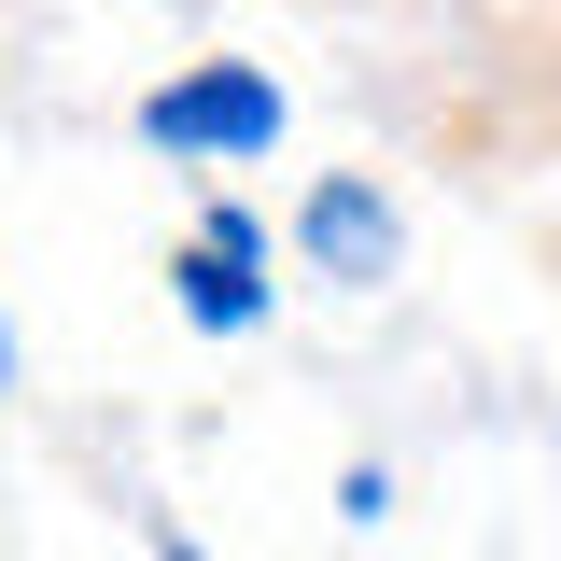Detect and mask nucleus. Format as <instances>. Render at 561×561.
<instances>
[{
	"label": "nucleus",
	"instance_id": "39448f33",
	"mask_svg": "<svg viewBox=\"0 0 561 561\" xmlns=\"http://www.w3.org/2000/svg\"><path fill=\"white\" fill-rule=\"evenodd\" d=\"M169 561H197V548H169Z\"/></svg>",
	"mask_w": 561,
	"mask_h": 561
},
{
	"label": "nucleus",
	"instance_id": "7ed1b4c3",
	"mask_svg": "<svg viewBox=\"0 0 561 561\" xmlns=\"http://www.w3.org/2000/svg\"><path fill=\"white\" fill-rule=\"evenodd\" d=\"M295 239H309V267H337V280H393V210H379V183H323V197L295 210Z\"/></svg>",
	"mask_w": 561,
	"mask_h": 561
},
{
	"label": "nucleus",
	"instance_id": "f257e3e1",
	"mask_svg": "<svg viewBox=\"0 0 561 561\" xmlns=\"http://www.w3.org/2000/svg\"><path fill=\"white\" fill-rule=\"evenodd\" d=\"M140 140L154 154H253V140H280V84L267 70H183L140 99Z\"/></svg>",
	"mask_w": 561,
	"mask_h": 561
},
{
	"label": "nucleus",
	"instance_id": "f03ea898",
	"mask_svg": "<svg viewBox=\"0 0 561 561\" xmlns=\"http://www.w3.org/2000/svg\"><path fill=\"white\" fill-rule=\"evenodd\" d=\"M267 239H253V210H210L197 239H183V323H253L267 309Z\"/></svg>",
	"mask_w": 561,
	"mask_h": 561
},
{
	"label": "nucleus",
	"instance_id": "20e7f679",
	"mask_svg": "<svg viewBox=\"0 0 561 561\" xmlns=\"http://www.w3.org/2000/svg\"><path fill=\"white\" fill-rule=\"evenodd\" d=\"M0 379H14V337H0Z\"/></svg>",
	"mask_w": 561,
	"mask_h": 561
}]
</instances>
